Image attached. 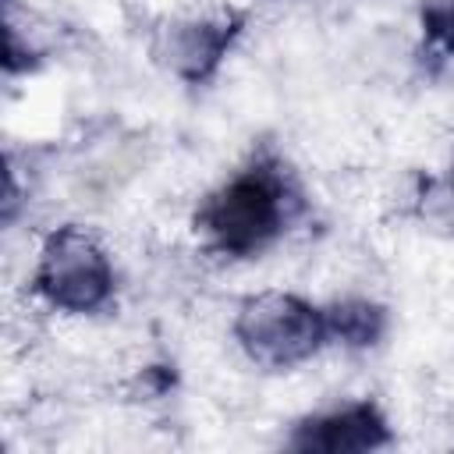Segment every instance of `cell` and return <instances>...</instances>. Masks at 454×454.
I'll return each instance as SVG.
<instances>
[{
	"mask_svg": "<svg viewBox=\"0 0 454 454\" xmlns=\"http://www.w3.org/2000/svg\"><path fill=\"white\" fill-rule=\"evenodd\" d=\"M298 213V192L277 160L259 156L220 184L195 213V231L223 255L248 259L270 248Z\"/></svg>",
	"mask_w": 454,
	"mask_h": 454,
	"instance_id": "6da1fadb",
	"label": "cell"
},
{
	"mask_svg": "<svg viewBox=\"0 0 454 454\" xmlns=\"http://www.w3.org/2000/svg\"><path fill=\"white\" fill-rule=\"evenodd\" d=\"M294 450H323V454H348V450H376L390 443V426L372 401H355L326 415H312L298 422L287 440Z\"/></svg>",
	"mask_w": 454,
	"mask_h": 454,
	"instance_id": "5b68a950",
	"label": "cell"
},
{
	"mask_svg": "<svg viewBox=\"0 0 454 454\" xmlns=\"http://www.w3.org/2000/svg\"><path fill=\"white\" fill-rule=\"evenodd\" d=\"M241 351L262 369H291L312 358L326 340V312L287 291H262L241 301L234 319Z\"/></svg>",
	"mask_w": 454,
	"mask_h": 454,
	"instance_id": "7a4b0ae2",
	"label": "cell"
},
{
	"mask_svg": "<svg viewBox=\"0 0 454 454\" xmlns=\"http://www.w3.org/2000/svg\"><path fill=\"white\" fill-rule=\"evenodd\" d=\"M323 312H326L330 340H340L348 348H372L387 333V309L376 301L348 298V301H337Z\"/></svg>",
	"mask_w": 454,
	"mask_h": 454,
	"instance_id": "8992f818",
	"label": "cell"
},
{
	"mask_svg": "<svg viewBox=\"0 0 454 454\" xmlns=\"http://www.w3.org/2000/svg\"><path fill=\"white\" fill-rule=\"evenodd\" d=\"M422 213L443 220V223H454V163H450V174L443 181H429L426 192H422Z\"/></svg>",
	"mask_w": 454,
	"mask_h": 454,
	"instance_id": "ba28073f",
	"label": "cell"
},
{
	"mask_svg": "<svg viewBox=\"0 0 454 454\" xmlns=\"http://www.w3.org/2000/svg\"><path fill=\"white\" fill-rule=\"evenodd\" d=\"M245 28V14L227 7L209 18H188V21H170L156 32L153 53L170 74H177L188 85H206L216 67L223 64L227 50Z\"/></svg>",
	"mask_w": 454,
	"mask_h": 454,
	"instance_id": "277c9868",
	"label": "cell"
},
{
	"mask_svg": "<svg viewBox=\"0 0 454 454\" xmlns=\"http://www.w3.org/2000/svg\"><path fill=\"white\" fill-rule=\"evenodd\" d=\"M32 287L60 312H99L114 298V266L92 231L67 223L43 241Z\"/></svg>",
	"mask_w": 454,
	"mask_h": 454,
	"instance_id": "3957f363",
	"label": "cell"
},
{
	"mask_svg": "<svg viewBox=\"0 0 454 454\" xmlns=\"http://www.w3.org/2000/svg\"><path fill=\"white\" fill-rule=\"evenodd\" d=\"M422 32L433 46L454 57V0H433L422 7Z\"/></svg>",
	"mask_w": 454,
	"mask_h": 454,
	"instance_id": "52a82bcc",
	"label": "cell"
}]
</instances>
